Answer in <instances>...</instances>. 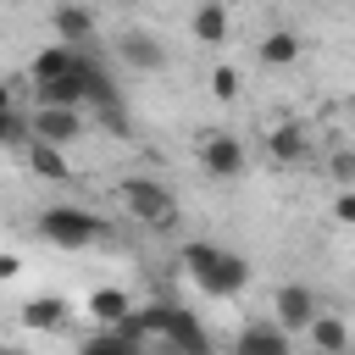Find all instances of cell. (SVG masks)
<instances>
[{
	"label": "cell",
	"mask_w": 355,
	"mask_h": 355,
	"mask_svg": "<svg viewBox=\"0 0 355 355\" xmlns=\"http://www.w3.org/2000/svg\"><path fill=\"white\" fill-rule=\"evenodd\" d=\"M189 28H194V39H200V44H227V33H233V17H227V6H222V0H194V17H189Z\"/></svg>",
	"instance_id": "cell-14"
},
{
	"label": "cell",
	"mask_w": 355,
	"mask_h": 355,
	"mask_svg": "<svg viewBox=\"0 0 355 355\" xmlns=\"http://www.w3.org/2000/svg\"><path fill=\"white\" fill-rule=\"evenodd\" d=\"M22 150H28V166H33L39 178H50V183H67V178H72V161H67L55 144H39V139H28Z\"/></svg>",
	"instance_id": "cell-17"
},
{
	"label": "cell",
	"mask_w": 355,
	"mask_h": 355,
	"mask_svg": "<svg viewBox=\"0 0 355 355\" xmlns=\"http://www.w3.org/2000/svg\"><path fill=\"white\" fill-rule=\"evenodd\" d=\"M83 133H89V122H83V111H72V105H33V116H28V139L55 144V150L78 144Z\"/></svg>",
	"instance_id": "cell-4"
},
{
	"label": "cell",
	"mask_w": 355,
	"mask_h": 355,
	"mask_svg": "<svg viewBox=\"0 0 355 355\" xmlns=\"http://www.w3.org/2000/svg\"><path fill=\"white\" fill-rule=\"evenodd\" d=\"M305 338H311L316 355H349V322H344L338 311H316V316L305 322Z\"/></svg>",
	"instance_id": "cell-12"
},
{
	"label": "cell",
	"mask_w": 355,
	"mask_h": 355,
	"mask_svg": "<svg viewBox=\"0 0 355 355\" xmlns=\"http://www.w3.org/2000/svg\"><path fill=\"white\" fill-rule=\"evenodd\" d=\"M111 6H139V0H111Z\"/></svg>",
	"instance_id": "cell-29"
},
{
	"label": "cell",
	"mask_w": 355,
	"mask_h": 355,
	"mask_svg": "<svg viewBox=\"0 0 355 355\" xmlns=\"http://www.w3.org/2000/svg\"><path fill=\"white\" fill-rule=\"evenodd\" d=\"M39 239L55 250H89L100 239V216L83 205H44L39 211Z\"/></svg>",
	"instance_id": "cell-2"
},
{
	"label": "cell",
	"mask_w": 355,
	"mask_h": 355,
	"mask_svg": "<svg viewBox=\"0 0 355 355\" xmlns=\"http://www.w3.org/2000/svg\"><path fill=\"white\" fill-rule=\"evenodd\" d=\"M333 216H338V222H355V194H349V189H338V200H333Z\"/></svg>",
	"instance_id": "cell-25"
},
{
	"label": "cell",
	"mask_w": 355,
	"mask_h": 355,
	"mask_svg": "<svg viewBox=\"0 0 355 355\" xmlns=\"http://www.w3.org/2000/svg\"><path fill=\"white\" fill-rule=\"evenodd\" d=\"M0 111H11V83L0 78Z\"/></svg>",
	"instance_id": "cell-26"
},
{
	"label": "cell",
	"mask_w": 355,
	"mask_h": 355,
	"mask_svg": "<svg viewBox=\"0 0 355 355\" xmlns=\"http://www.w3.org/2000/svg\"><path fill=\"white\" fill-rule=\"evenodd\" d=\"M178 266H183L211 300H239V294L250 288V261H244L239 250H222V244H205V239L183 244V250H178Z\"/></svg>",
	"instance_id": "cell-1"
},
{
	"label": "cell",
	"mask_w": 355,
	"mask_h": 355,
	"mask_svg": "<svg viewBox=\"0 0 355 355\" xmlns=\"http://www.w3.org/2000/svg\"><path fill=\"white\" fill-rule=\"evenodd\" d=\"M78 355H144V344L122 338L116 327H100V333H89V338L78 344Z\"/></svg>",
	"instance_id": "cell-20"
},
{
	"label": "cell",
	"mask_w": 355,
	"mask_h": 355,
	"mask_svg": "<svg viewBox=\"0 0 355 355\" xmlns=\"http://www.w3.org/2000/svg\"><path fill=\"white\" fill-rule=\"evenodd\" d=\"M28 144V116H17V105L11 111H0V150H22Z\"/></svg>",
	"instance_id": "cell-22"
},
{
	"label": "cell",
	"mask_w": 355,
	"mask_h": 355,
	"mask_svg": "<svg viewBox=\"0 0 355 355\" xmlns=\"http://www.w3.org/2000/svg\"><path fill=\"white\" fill-rule=\"evenodd\" d=\"M161 344H172V349H183V355H216V344H211V333L200 327V316L194 311H172V327H166V338Z\"/></svg>",
	"instance_id": "cell-13"
},
{
	"label": "cell",
	"mask_w": 355,
	"mask_h": 355,
	"mask_svg": "<svg viewBox=\"0 0 355 355\" xmlns=\"http://www.w3.org/2000/svg\"><path fill=\"white\" fill-rule=\"evenodd\" d=\"M244 166H250V150H244L239 133H205L200 139V172L205 178L233 183V178H244Z\"/></svg>",
	"instance_id": "cell-5"
},
{
	"label": "cell",
	"mask_w": 355,
	"mask_h": 355,
	"mask_svg": "<svg viewBox=\"0 0 355 355\" xmlns=\"http://www.w3.org/2000/svg\"><path fill=\"white\" fill-rule=\"evenodd\" d=\"M300 33L294 28H266L261 33V44H255V55H261V67H294L300 61Z\"/></svg>",
	"instance_id": "cell-15"
},
{
	"label": "cell",
	"mask_w": 355,
	"mask_h": 355,
	"mask_svg": "<svg viewBox=\"0 0 355 355\" xmlns=\"http://www.w3.org/2000/svg\"><path fill=\"white\" fill-rule=\"evenodd\" d=\"M0 355H28V349H17V344H0Z\"/></svg>",
	"instance_id": "cell-27"
},
{
	"label": "cell",
	"mask_w": 355,
	"mask_h": 355,
	"mask_svg": "<svg viewBox=\"0 0 355 355\" xmlns=\"http://www.w3.org/2000/svg\"><path fill=\"white\" fill-rule=\"evenodd\" d=\"M239 89H244V78H239V67H227V61H216V67H211V94H216V100H239Z\"/></svg>",
	"instance_id": "cell-21"
},
{
	"label": "cell",
	"mask_w": 355,
	"mask_h": 355,
	"mask_svg": "<svg viewBox=\"0 0 355 355\" xmlns=\"http://www.w3.org/2000/svg\"><path fill=\"white\" fill-rule=\"evenodd\" d=\"M33 100L39 105H72V111H83V89H78L72 72L67 78H50V83H33Z\"/></svg>",
	"instance_id": "cell-19"
},
{
	"label": "cell",
	"mask_w": 355,
	"mask_h": 355,
	"mask_svg": "<svg viewBox=\"0 0 355 355\" xmlns=\"http://www.w3.org/2000/svg\"><path fill=\"white\" fill-rule=\"evenodd\" d=\"M50 22H55V39L61 44H72V50H89L94 44V6L89 0H61Z\"/></svg>",
	"instance_id": "cell-9"
},
{
	"label": "cell",
	"mask_w": 355,
	"mask_h": 355,
	"mask_svg": "<svg viewBox=\"0 0 355 355\" xmlns=\"http://www.w3.org/2000/svg\"><path fill=\"white\" fill-rule=\"evenodd\" d=\"M116 200H122V211H128L133 222H150V227H166L172 211H178V194H172L161 178H122Z\"/></svg>",
	"instance_id": "cell-3"
},
{
	"label": "cell",
	"mask_w": 355,
	"mask_h": 355,
	"mask_svg": "<svg viewBox=\"0 0 355 355\" xmlns=\"http://www.w3.org/2000/svg\"><path fill=\"white\" fill-rule=\"evenodd\" d=\"M11 277H22V255L17 250H0V283H11Z\"/></svg>",
	"instance_id": "cell-24"
},
{
	"label": "cell",
	"mask_w": 355,
	"mask_h": 355,
	"mask_svg": "<svg viewBox=\"0 0 355 355\" xmlns=\"http://www.w3.org/2000/svg\"><path fill=\"white\" fill-rule=\"evenodd\" d=\"M233 355H294V333H283L272 316L266 322H244L233 338Z\"/></svg>",
	"instance_id": "cell-8"
},
{
	"label": "cell",
	"mask_w": 355,
	"mask_h": 355,
	"mask_svg": "<svg viewBox=\"0 0 355 355\" xmlns=\"http://www.w3.org/2000/svg\"><path fill=\"white\" fill-rule=\"evenodd\" d=\"M128 311H133V300H128L122 288H111V283H105V288H89V316H94L100 327H111V322H122Z\"/></svg>",
	"instance_id": "cell-18"
},
{
	"label": "cell",
	"mask_w": 355,
	"mask_h": 355,
	"mask_svg": "<svg viewBox=\"0 0 355 355\" xmlns=\"http://www.w3.org/2000/svg\"><path fill=\"white\" fill-rule=\"evenodd\" d=\"M327 178H333L338 189H349V183H355V155H349V150H333V161H327Z\"/></svg>",
	"instance_id": "cell-23"
},
{
	"label": "cell",
	"mask_w": 355,
	"mask_h": 355,
	"mask_svg": "<svg viewBox=\"0 0 355 355\" xmlns=\"http://www.w3.org/2000/svg\"><path fill=\"white\" fill-rule=\"evenodd\" d=\"M161 355H183V349H172V344H161Z\"/></svg>",
	"instance_id": "cell-28"
},
{
	"label": "cell",
	"mask_w": 355,
	"mask_h": 355,
	"mask_svg": "<svg viewBox=\"0 0 355 355\" xmlns=\"http://www.w3.org/2000/svg\"><path fill=\"white\" fill-rule=\"evenodd\" d=\"M322 311V300H316V288H305V283H283L277 294H272V322L283 327V333H305V322Z\"/></svg>",
	"instance_id": "cell-6"
},
{
	"label": "cell",
	"mask_w": 355,
	"mask_h": 355,
	"mask_svg": "<svg viewBox=\"0 0 355 355\" xmlns=\"http://www.w3.org/2000/svg\"><path fill=\"white\" fill-rule=\"evenodd\" d=\"M17 322H22L28 333H61V327L72 322V305H67L61 294H33V300H22Z\"/></svg>",
	"instance_id": "cell-10"
},
{
	"label": "cell",
	"mask_w": 355,
	"mask_h": 355,
	"mask_svg": "<svg viewBox=\"0 0 355 355\" xmlns=\"http://www.w3.org/2000/svg\"><path fill=\"white\" fill-rule=\"evenodd\" d=\"M266 155H272L277 166L305 161V155H311V128H305V122H277V128H266Z\"/></svg>",
	"instance_id": "cell-11"
},
{
	"label": "cell",
	"mask_w": 355,
	"mask_h": 355,
	"mask_svg": "<svg viewBox=\"0 0 355 355\" xmlns=\"http://www.w3.org/2000/svg\"><path fill=\"white\" fill-rule=\"evenodd\" d=\"M72 61H78V50L55 39V44H44V50L33 55V67H28V72H33V83H50V78H67V72H72Z\"/></svg>",
	"instance_id": "cell-16"
},
{
	"label": "cell",
	"mask_w": 355,
	"mask_h": 355,
	"mask_svg": "<svg viewBox=\"0 0 355 355\" xmlns=\"http://www.w3.org/2000/svg\"><path fill=\"white\" fill-rule=\"evenodd\" d=\"M116 55H122L133 72H161V67H166V44H161L150 28H122V33H116Z\"/></svg>",
	"instance_id": "cell-7"
}]
</instances>
